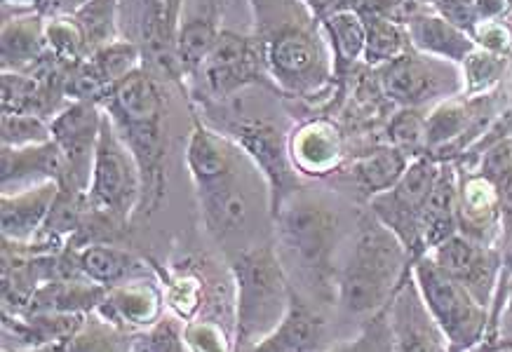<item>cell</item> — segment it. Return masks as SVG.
Returning <instances> with one entry per match:
<instances>
[{
    "mask_svg": "<svg viewBox=\"0 0 512 352\" xmlns=\"http://www.w3.org/2000/svg\"><path fill=\"white\" fill-rule=\"evenodd\" d=\"M475 45L482 50L510 57L512 54V26L505 19H494V22H482L475 31Z\"/></svg>",
    "mask_w": 512,
    "mask_h": 352,
    "instance_id": "7dc6e473",
    "label": "cell"
},
{
    "mask_svg": "<svg viewBox=\"0 0 512 352\" xmlns=\"http://www.w3.org/2000/svg\"><path fill=\"white\" fill-rule=\"evenodd\" d=\"M477 12L482 22H494V19H505L510 12L512 0H475Z\"/></svg>",
    "mask_w": 512,
    "mask_h": 352,
    "instance_id": "681fc988",
    "label": "cell"
},
{
    "mask_svg": "<svg viewBox=\"0 0 512 352\" xmlns=\"http://www.w3.org/2000/svg\"><path fill=\"white\" fill-rule=\"evenodd\" d=\"M409 162H412V158H409L407 153H402L400 148L388 144L376 146L369 153L355 158L346 167V172L355 193L362 195L365 202H369L374 200L376 195L386 193L393 186H397V181H400L402 174L407 172Z\"/></svg>",
    "mask_w": 512,
    "mask_h": 352,
    "instance_id": "83f0119b",
    "label": "cell"
},
{
    "mask_svg": "<svg viewBox=\"0 0 512 352\" xmlns=\"http://www.w3.org/2000/svg\"><path fill=\"white\" fill-rule=\"evenodd\" d=\"M503 256H505V266H503V275H510L512 273V245H508L503 249ZM501 275V277H503Z\"/></svg>",
    "mask_w": 512,
    "mask_h": 352,
    "instance_id": "f5cc1de1",
    "label": "cell"
},
{
    "mask_svg": "<svg viewBox=\"0 0 512 352\" xmlns=\"http://www.w3.org/2000/svg\"><path fill=\"white\" fill-rule=\"evenodd\" d=\"M198 76L207 97L224 101L249 85H271L266 73L264 50L256 36H242L235 31H221L217 45L202 64Z\"/></svg>",
    "mask_w": 512,
    "mask_h": 352,
    "instance_id": "4fadbf2b",
    "label": "cell"
},
{
    "mask_svg": "<svg viewBox=\"0 0 512 352\" xmlns=\"http://www.w3.org/2000/svg\"><path fill=\"white\" fill-rule=\"evenodd\" d=\"M322 31H325L329 50H332L334 80L343 83L348 78V73L355 69V64L365 57V19H362L357 10H343L339 15L325 19L322 22Z\"/></svg>",
    "mask_w": 512,
    "mask_h": 352,
    "instance_id": "4dcf8cb0",
    "label": "cell"
},
{
    "mask_svg": "<svg viewBox=\"0 0 512 352\" xmlns=\"http://www.w3.org/2000/svg\"><path fill=\"white\" fill-rule=\"evenodd\" d=\"M120 139L130 148L141 172L137 216H151L167 193V104L160 78L141 66L101 101Z\"/></svg>",
    "mask_w": 512,
    "mask_h": 352,
    "instance_id": "7a4b0ae2",
    "label": "cell"
},
{
    "mask_svg": "<svg viewBox=\"0 0 512 352\" xmlns=\"http://www.w3.org/2000/svg\"><path fill=\"white\" fill-rule=\"evenodd\" d=\"M118 15H120V0H85L71 12L76 24L83 31L87 50L94 52L99 47L118 40Z\"/></svg>",
    "mask_w": 512,
    "mask_h": 352,
    "instance_id": "e575fe53",
    "label": "cell"
},
{
    "mask_svg": "<svg viewBox=\"0 0 512 352\" xmlns=\"http://www.w3.org/2000/svg\"><path fill=\"white\" fill-rule=\"evenodd\" d=\"M301 3H303V0H301Z\"/></svg>",
    "mask_w": 512,
    "mask_h": 352,
    "instance_id": "11a10c76",
    "label": "cell"
},
{
    "mask_svg": "<svg viewBox=\"0 0 512 352\" xmlns=\"http://www.w3.org/2000/svg\"><path fill=\"white\" fill-rule=\"evenodd\" d=\"M66 158L55 141L26 148L3 146L0 153V174H3V193H15L45 181H66Z\"/></svg>",
    "mask_w": 512,
    "mask_h": 352,
    "instance_id": "7402d4cb",
    "label": "cell"
},
{
    "mask_svg": "<svg viewBox=\"0 0 512 352\" xmlns=\"http://www.w3.org/2000/svg\"><path fill=\"white\" fill-rule=\"evenodd\" d=\"M289 158L301 176L322 179L343 165V134L332 120H306L289 134Z\"/></svg>",
    "mask_w": 512,
    "mask_h": 352,
    "instance_id": "44dd1931",
    "label": "cell"
},
{
    "mask_svg": "<svg viewBox=\"0 0 512 352\" xmlns=\"http://www.w3.org/2000/svg\"><path fill=\"white\" fill-rule=\"evenodd\" d=\"M66 97L62 87L43 83V80L31 76V73H12L3 71V101L0 111L3 115H40L57 113V99Z\"/></svg>",
    "mask_w": 512,
    "mask_h": 352,
    "instance_id": "f546056e",
    "label": "cell"
},
{
    "mask_svg": "<svg viewBox=\"0 0 512 352\" xmlns=\"http://www.w3.org/2000/svg\"><path fill=\"white\" fill-rule=\"evenodd\" d=\"M416 5H421V8H428V5H435L437 0H414Z\"/></svg>",
    "mask_w": 512,
    "mask_h": 352,
    "instance_id": "db71d44e",
    "label": "cell"
},
{
    "mask_svg": "<svg viewBox=\"0 0 512 352\" xmlns=\"http://www.w3.org/2000/svg\"><path fill=\"white\" fill-rule=\"evenodd\" d=\"M430 259L449 277H454L461 287H466L484 308L491 310L505 266L501 247H487L463 238V235H454L440 247H435L430 252Z\"/></svg>",
    "mask_w": 512,
    "mask_h": 352,
    "instance_id": "9a60e30c",
    "label": "cell"
},
{
    "mask_svg": "<svg viewBox=\"0 0 512 352\" xmlns=\"http://www.w3.org/2000/svg\"><path fill=\"white\" fill-rule=\"evenodd\" d=\"M160 280H163L167 308L172 310V315L179 317L184 324L193 322L200 315L202 303H205V280L193 270L172 275L160 273Z\"/></svg>",
    "mask_w": 512,
    "mask_h": 352,
    "instance_id": "d590c367",
    "label": "cell"
},
{
    "mask_svg": "<svg viewBox=\"0 0 512 352\" xmlns=\"http://www.w3.org/2000/svg\"><path fill=\"white\" fill-rule=\"evenodd\" d=\"M362 19H365L367 29V45L362 62L369 69H381V66L395 62L404 52L412 50V43H409L407 29H404L402 22L388 15H374V12L362 15Z\"/></svg>",
    "mask_w": 512,
    "mask_h": 352,
    "instance_id": "d6a6232c",
    "label": "cell"
},
{
    "mask_svg": "<svg viewBox=\"0 0 512 352\" xmlns=\"http://www.w3.org/2000/svg\"><path fill=\"white\" fill-rule=\"evenodd\" d=\"M388 317L395 352H451L447 336L423 301L412 270L395 291Z\"/></svg>",
    "mask_w": 512,
    "mask_h": 352,
    "instance_id": "2e32d148",
    "label": "cell"
},
{
    "mask_svg": "<svg viewBox=\"0 0 512 352\" xmlns=\"http://www.w3.org/2000/svg\"><path fill=\"white\" fill-rule=\"evenodd\" d=\"M87 205L92 214L106 216L111 223L132 221L141 205L139 165L106 111L94 151Z\"/></svg>",
    "mask_w": 512,
    "mask_h": 352,
    "instance_id": "ba28073f",
    "label": "cell"
},
{
    "mask_svg": "<svg viewBox=\"0 0 512 352\" xmlns=\"http://www.w3.org/2000/svg\"><path fill=\"white\" fill-rule=\"evenodd\" d=\"M104 287L85 277H57L45 282L26 310L29 313H59V315H94L106 296ZM24 313V310H22Z\"/></svg>",
    "mask_w": 512,
    "mask_h": 352,
    "instance_id": "4316f807",
    "label": "cell"
},
{
    "mask_svg": "<svg viewBox=\"0 0 512 352\" xmlns=\"http://www.w3.org/2000/svg\"><path fill=\"white\" fill-rule=\"evenodd\" d=\"M327 352H395L388 308L379 310V313L362 322V329L357 331V336L334 343Z\"/></svg>",
    "mask_w": 512,
    "mask_h": 352,
    "instance_id": "60d3db41",
    "label": "cell"
},
{
    "mask_svg": "<svg viewBox=\"0 0 512 352\" xmlns=\"http://www.w3.org/2000/svg\"><path fill=\"white\" fill-rule=\"evenodd\" d=\"M477 169L494 184L501 202L503 221V249L512 245V139L487 148L482 153Z\"/></svg>",
    "mask_w": 512,
    "mask_h": 352,
    "instance_id": "836d02e7",
    "label": "cell"
},
{
    "mask_svg": "<svg viewBox=\"0 0 512 352\" xmlns=\"http://www.w3.org/2000/svg\"><path fill=\"white\" fill-rule=\"evenodd\" d=\"M184 336L191 352H238L235 338L228 336L212 320H193L184 324Z\"/></svg>",
    "mask_w": 512,
    "mask_h": 352,
    "instance_id": "ee69618b",
    "label": "cell"
},
{
    "mask_svg": "<svg viewBox=\"0 0 512 352\" xmlns=\"http://www.w3.org/2000/svg\"><path fill=\"white\" fill-rule=\"evenodd\" d=\"M437 172H440V162L423 155L409 162L397 186L367 202L374 219H379L402 242L412 261H419L428 254L426 240H423V212H426Z\"/></svg>",
    "mask_w": 512,
    "mask_h": 352,
    "instance_id": "9c48e42d",
    "label": "cell"
},
{
    "mask_svg": "<svg viewBox=\"0 0 512 352\" xmlns=\"http://www.w3.org/2000/svg\"><path fill=\"white\" fill-rule=\"evenodd\" d=\"M501 341H512V273L501 277L494 306H491V329L487 348Z\"/></svg>",
    "mask_w": 512,
    "mask_h": 352,
    "instance_id": "f6af8a7d",
    "label": "cell"
},
{
    "mask_svg": "<svg viewBox=\"0 0 512 352\" xmlns=\"http://www.w3.org/2000/svg\"><path fill=\"white\" fill-rule=\"evenodd\" d=\"M132 334L90 315L69 341V352H130Z\"/></svg>",
    "mask_w": 512,
    "mask_h": 352,
    "instance_id": "74e56055",
    "label": "cell"
},
{
    "mask_svg": "<svg viewBox=\"0 0 512 352\" xmlns=\"http://www.w3.org/2000/svg\"><path fill=\"white\" fill-rule=\"evenodd\" d=\"M388 144L400 148L409 158H423L428 155V130H426V115L421 108H400L386 125Z\"/></svg>",
    "mask_w": 512,
    "mask_h": 352,
    "instance_id": "8d00e7d4",
    "label": "cell"
},
{
    "mask_svg": "<svg viewBox=\"0 0 512 352\" xmlns=\"http://www.w3.org/2000/svg\"><path fill=\"white\" fill-rule=\"evenodd\" d=\"M482 352H512V341L494 343V345H489V348H484Z\"/></svg>",
    "mask_w": 512,
    "mask_h": 352,
    "instance_id": "816d5d0a",
    "label": "cell"
},
{
    "mask_svg": "<svg viewBox=\"0 0 512 352\" xmlns=\"http://www.w3.org/2000/svg\"><path fill=\"white\" fill-rule=\"evenodd\" d=\"M130 352H191L179 317H163L156 327L132 334Z\"/></svg>",
    "mask_w": 512,
    "mask_h": 352,
    "instance_id": "7bdbcfd3",
    "label": "cell"
},
{
    "mask_svg": "<svg viewBox=\"0 0 512 352\" xmlns=\"http://www.w3.org/2000/svg\"><path fill=\"white\" fill-rule=\"evenodd\" d=\"M256 38L271 83L294 97L313 99L334 80V59L322 24L301 0H252Z\"/></svg>",
    "mask_w": 512,
    "mask_h": 352,
    "instance_id": "6da1fadb",
    "label": "cell"
},
{
    "mask_svg": "<svg viewBox=\"0 0 512 352\" xmlns=\"http://www.w3.org/2000/svg\"><path fill=\"white\" fill-rule=\"evenodd\" d=\"M433 10L442 19H447L451 26H456V29L468 33L470 38L475 36L477 26L482 24L475 0H437Z\"/></svg>",
    "mask_w": 512,
    "mask_h": 352,
    "instance_id": "bcb514c9",
    "label": "cell"
},
{
    "mask_svg": "<svg viewBox=\"0 0 512 352\" xmlns=\"http://www.w3.org/2000/svg\"><path fill=\"white\" fill-rule=\"evenodd\" d=\"M242 151L231 139L207 125L195 123L186 144V167L191 174L198 209L207 233L226 242L247 226L249 195L238 172Z\"/></svg>",
    "mask_w": 512,
    "mask_h": 352,
    "instance_id": "5b68a950",
    "label": "cell"
},
{
    "mask_svg": "<svg viewBox=\"0 0 512 352\" xmlns=\"http://www.w3.org/2000/svg\"><path fill=\"white\" fill-rule=\"evenodd\" d=\"M409 43L416 52L428 54V57L444 59L461 66L475 50V40L463 33L456 26H451L447 19H442L437 12H428L426 8L416 10L404 19Z\"/></svg>",
    "mask_w": 512,
    "mask_h": 352,
    "instance_id": "cb8c5ba5",
    "label": "cell"
},
{
    "mask_svg": "<svg viewBox=\"0 0 512 352\" xmlns=\"http://www.w3.org/2000/svg\"><path fill=\"white\" fill-rule=\"evenodd\" d=\"M332 345L322 308L294 289L285 320L247 352H327Z\"/></svg>",
    "mask_w": 512,
    "mask_h": 352,
    "instance_id": "d6986e66",
    "label": "cell"
},
{
    "mask_svg": "<svg viewBox=\"0 0 512 352\" xmlns=\"http://www.w3.org/2000/svg\"><path fill=\"white\" fill-rule=\"evenodd\" d=\"M278 233V256L287 275L299 277V294L322 308L336 301L334 256L339 249L341 221L327 200L315 195H292L273 216Z\"/></svg>",
    "mask_w": 512,
    "mask_h": 352,
    "instance_id": "3957f363",
    "label": "cell"
},
{
    "mask_svg": "<svg viewBox=\"0 0 512 352\" xmlns=\"http://www.w3.org/2000/svg\"><path fill=\"white\" fill-rule=\"evenodd\" d=\"M62 186L57 181H45L24 191L3 193L0 198V230L3 242L10 245H33L45 221L50 219L52 207L59 198Z\"/></svg>",
    "mask_w": 512,
    "mask_h": 352,
    "instance_id": "ffe728a7",
    "label": "cell"
},
{
    "mask_svg": "<svg viewBox=\"0 0 512 352\" xmlns=\"http://www.w3.org/2000/svg\"><path fill=\"white\" fill-rule=\"evenodd\" d=\"M47 52L57 57L59 62L76 66L90 54L83 31L71 15H55L45 22Z\"/></svg>",
    "mask_w": 512,
    "mask_h": 352,
    "instance_id": "f35d334b",
    "label": "cell"
},
{
    "mask_svg": "<svg viewBox=\"0 0 512 352\" xmlns=\"http://www.w3.org/2000/svg\"><path fill=\"white\" fill-rule=\"evenodd\" d=\"M231 280L235 348L247 352L285 320L294 287L278 252L268 245L233 254Z\"/></svg>",
    "mask_w": 512,
    "mask_h": 352,
    "instance_id": "8992f818",
    "label": "cell"
},
{
    "mask_svg": "<svg viewBox=\"0 0 512 352\" xmlns=\"http://www.w3.org/2000/svg\"><path fill=\"white\" fill-rule=\"evenodd\" d=\"M383 97L400 108H423L435 101H447L463 87L456 64L428 57L414 47L381 69H376Z\"/></svg>",
    "mask_w": 512,
    "mask_h": 352,
    "instance_id": "8fae6325",
    "label": "cell"
},
{
    "mask_svg": "<svg viewBox=\"0 0 512 352\" xmlns=\"http://www.w3.org/2000/svg\"><path fill=\"white\" fill-rule=\"evenodd\" d=\"M505 69H508V57L475 47L473 54L461 64L463 90L468 97H480L503 78Z\"/></svg>",
    "mask_w": 512,
    "mask_h": 352,
    "instance_id": "ab89813d",
    "label": "cell"
},
{
    "mask_svg": "<svg viewBox=\"0 0 512 352\" xmlns=\"http://www.w3.org/2000/svg\"><path fill=\"white\" fill-rule=\"evenodd\" d=\"M355 3L357 0H303V5L320 24L343 10H355Z\"/></svg>",
    "mask_w": 512,
    "mask_h": 352,
    "instance_id": "c3c4849f",
    "label": "cell"
},
{
    "mask_svg": "<svg viewBox=\"0 0 512 352\" xmlns=\"http://www.w3.org/2000/svg\"><path fill=\"white\" fill-rule=\"evenodd\" d=\"M101 118H104V108L90 101H69L50 118L52 141L64 153L66 167H69L62 186L64 191L87 195Z\"/></svg>",
    "mask_w": 512,
    "mask_h": 352,
    "instance_id": "5bb4252c",
    "label": "cell"
},
{
    "mask_svg": "<svg viewBox=\"0 0 512 352\" xmlns=\"http://www.w3.org/2000/svg\"><path fill=\"white\" fill-rule=\"evenodd\" d=\"M221 31L224 29H219V15L214 8L181 19L177 36V59L181 76H198L202 64L210 57L212 47L217 45Z\"/></svg>",
    "mask_w": 512,
    "mask_h": 352,
    "instance_id": "1f68e13d",
    "label": "cell"
},
{
    "mask_svg": "<svg viewBox=\"0 0 512 352\" xmlns=\"http://www.w3.org/2000/svg\"><path fill=\"white\" fill-rule=\"evenodd\" d=\"M228 139L254 162L268 188L271 219L285 202L301 191V174L289 158V139L273 123L261 118H233L226 123Z\"/></svg>",
    "mask_w": 512,
    "mask_h": 352,
    "instance_id": "30bf717a",
    "label": "cell"
},
{
    "mask_svg": "<svg viewBox=\"0 0 512 352\" xmlns=\"http://www.w3.org/2000/svg\"><path fill=\"white\" fill-rule=\"evenodd\" d=\"M458 235L503 249L501 202L494 184L477 167L458 172Z\"/></svg>",
    "mask_w": 512,
    "mask_h": 352,
    "instance_id": "ac0fdd59",
    "label": "cell"
},
{
    "mask_svg": "<svg viewBox=\"0 0 512 352\" xmlns=\"http://www.w3.org/2000/svg\"><path fill=\"white\" fill-rule=\"evenodd\" d=\"M186 0H130L127 17L132 31L144 54V66L158 78H167L172 83H181L179 59H177V36L181 19H184Z\"/></svg>",
    "mask_w": 512,
    "mask_h": 352,
    "instance_id": "7c38bea8",
    "label": "cell"
},
{
    "mask_svg": "<svg viewBox=\"0 0 512 352\" xmlns=\"http://www.w3.org/2000/svg\"><path fill=\"white\" fill-rule=\"evenodd\" d=\"M80 277L90 280L104 289L120 287V284L139 280V277L158 275L151 263L127 249L106 245V242H90L73 254Z\"/></svg>",
    "mask_w": 512,
    "mask_h": 352,
    "instance_id": "603a6c76",
    "label": "cell"
},
{
    "mask_svg": "<svg viewBox=\"0 0 512 352\" xmlns=\"http://www.w3.org/2000/svg\"><path fill=\"white\" fill-rule=\"evenodd\" d=\"M3 352H10V350H3ZM15 352H69V341H55V343L40 345V348H31V350H15Z\"/></svg>",
    "mask_w": 512,
    "mask_h": 352,
    "instance_id": "f907efd6",
    "label": "cell"
},
{
    "mask_svg": "<svg viewBox=\"0 0 512 352\" xmlns=\"http://www.w3.org/2000/svg\"><path fill=\"white\" fill-rule=\"evenodd\" d=\"M165 306V287L158 273L109 289L94 315L127 334H137V331L156 327L165 317Z\"/></svg>",
    "mask_w": 512,
    "mask_h": 352,
    "instance_id": "e0dca14e",
    "label": "cell"
},
{
    "mask_svg": "<svg viewBox=\"0 0 512 352\" xmlns=\"http://www.w3.org/2000/svg\"><path fill=\"white\" fill-rule=\"evenodd\" d=\"M454 235H458V169L451 162H440L423 212V240L428 254Z\"/></svg>",
    "mask_w": 512,
    "mask_h": 352,
    "instance_id": "f1b7e54d",
    "label": "cell"
},
{
    "mask_svg": "<svg viewBox=\"0 0 512 352\" xmlns=\"http://www.w3.org/2000/svg\"><path fill=\"white\" fill-rule=\"evenodd\" d=\"M45 54V22L38 10L24 8L15 17H5L3 45H0L3 71L29 73Z\"/></svg>",
    "mask_w": 512,
    "mask_h": 352,
    "instance_id": "484cf974",
    "label": "cell"
},
{
    "mask_svg": "<svg viewBox=\"0 0 512 352\" xmlns=\"http://www.w3.org/2000/svg\"><path fill=\"white\" fill-rule=\"evenodd\" d=\"M52 141L50 120L40 115H3L0 118V144L8 148H26Z\"/></svg>",
    "mask_w": 512,
    "mask_h": 352,
    "instance_id": "b9f144b4",
    "label": "cell"
},
{
    "mask_svg": "<svg viewBox=\"0 0 512 352\" xmlns=\"http://www.w3.org/2000/svg\"><path fill=\"white\" fill-rule=\"evenodd\" d=\"M414 280L435 322L447 336L451 352H475L477 345L487 343L491 329V310L454 277H449L430 254L421 256L412 266Z\"/></svg>",
    "mask_w": 512,
    "mask_h": 352,
    "instance_id": "52a82bcc",
    "label": "cell"
},
{
    "mask_svg": "<svg viewBox=\"0 0 512 352\" xmlns=\"http://www.w3.org/2000/svg\"><path fill=\"white\" fill-rule=\"evenodd\" d=\"M87 317L29 313V310L3 313V350H31L55 341H71V336L83 327Z\"/></svg>",
    "mask_w": 512,
    "mask_h": 352,
    "instance_id": "d4e9b609",
    "label": "cell"
},
{
    "mask_svg": "<svg viewBox=\"0 0 512 352\" xmlns=\"http://www.w3.org/2000/svg\"><path fill=\"white\" fill-rule=\"evenodd\" d=\"M414 261L390 230L369 212L360 219L357 238L336 280V303L348 317L369 320L388 308Z\"/></svg>",
    "mask_w": 512,
    "mask_h": 352,
    "instance_id": "277c9868",
    "label": "cell"
}]
</instances>
